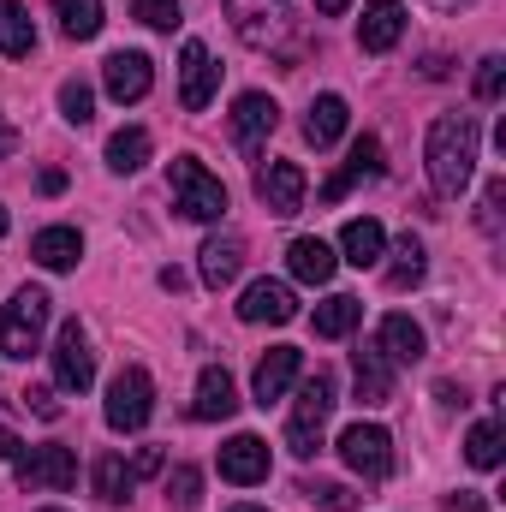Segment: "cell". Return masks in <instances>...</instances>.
Listing matches in <instances>:
<instances>
[{"label":"cell","instance_id":"obj_1","mask_svg":"<svg viewBox=\"0 0 506 512\" xmlns=\"http://www.w3.org/2000/svg\"><path fill=\"white\" fill-rule=\"evenodd\" d=\"M477 114H441L429 126V143H423V161H429V185L435 197H459L471 179H477Z\"/></svg>","mask_w":506,"mask_h":512},{"label":"cell","instance_id":"obj_2","mask_svg":"<svg viewBox=\"0 0 506 512\" xmlns=\"http://www.w3.org/2000/svg\"><path fill=\"white\" fill-rule=\"evenodd\" d=\"M167 191H173V209H179L185 221H221V215H227V185H221L197 155H173Z\"/></svg>","mask_w":506,"mask_h":512},{"label":"cell","instance_id":"obj_3","mask_svg":"<svg viewBox=\"0 0 506 512\" xmlns=\"http://www.w3.org/2000/svg\"><path fill=\"white\" fill-rule=\"evenodd\" d=\"M328 417H334V376L316 370V376H304L298 405H292V417H286V447H292V459H310V453L322 447Z\"/></svg>","mask_w":506,"mask_h":512},{"label":"cell","instance_id":"obj_4","mask_svg":"<svg viewBox=\"0 0 506 512\" xmlns=\"http://www.w3.org/2000/svg\"><path fill=\"white\" fill-rule=\"evenodd\" d=\"M48 310H54V298L42 292V286H24L12 304H0V352L6 358H30L36 346H42V328H48Z\"/></svg>","mask_w":506,"mask_h":512},{"label":"cell","instance_id":"obj_5","mask_svg":"<svg viewBox=\"0 0 506 512\" xmlns=\"http://www.w3.org/2000/svg\"><path fill=\"white\" fill-rule=\"evenodd\" d=\"M12 477H18V489H30V495H66L72 483H78V453L72 447H18L12 453Z\"/></svg>","mask_w":506,"mask_h":512},{"label":"cell","instance_id":"obj_6","mask_svg":"<svg viewBox=\"0 0 506 512\" xmlns=\"http://www.w3.org/2000/svg\"><path fill=\"white\" fill-rule=\"evenodd\" d=\"M102 417H108L114 435H137V429L155 417V382H149L143 364H126V370L108 382V405H102Z\"/></svg>","mask_w":506,"mask_h":512},{"label":"cell","instance_id":"obj_7","mask_svg":"<svg viewBox=\"0 0 506 512\" xmlns=\"http://www.w3.org/2000/svg\"><path fill=\"white\" fill-rule=\"evenodd\" d=\"M227 18L239 42L251 48H286L292 42V6L286 0H227Z\"/></svg>","mask_w":506,"mask_h":512},{"label":"cell","instance_id":"obj_8","mask_svg":"<svg viewBox=\"0 0 506 512\" xmlns=\"http://www.w3.org/2000/svg\"><path fill=\"white\" fill-rule=\"evenodd\" d=\"M90 382H96L90 334H84V322H60V334H54V387L60 393H90Z\"/></svg>","mask_w":506,"mask_h":512},{"label":"cell","instance_id":"obj_9","mask_svg":"<svg viewBox=\"0 0 506 512\" xmlns=\"http://www.w3.org/2000/svg\"><path fill=\"white\" fill-rule=\"evenodd\" d=\"M340 459H346V471H358L364 483H381V477L393 471V441H387L381 423H352V429H340Z\"/></svg>","mask_w":506,"mask_h":512},{"label":"cell","instance_id":"obj_10","mask_svg":"<svg viewBox=\"0 0 506 512\" xmlns=\"http://www.w3.org/2000/svg\"><path fill=\"white\" fill-rule=\"evenodd\" d=\"M381 167H387V161H381V137H376V131L352 137V149H346L340 173H334V179H328V185L316 191V203H346V197H352V191H358L364 179H381Z\"/></svg>","mask_w":506,"mask_h":512},{"label":"cell","instance_id":"obj_11","mask_svg":"<svg viewBox=\"0 0 506 512\" xmlns=\"http://www.w3.org/2000/svg\"><path fill=\"white\" fill-rule=\"evenodd\" d=\"M215 90H221V66H215V54L191 36V42L179 48V102H185V114H203V108L215 102Z\"/></svg>","mask_w":506,"mask_h":512},{"label":"cell","instance_id":"obj_12","mask_svg":"<svg viewBox=\"0 0 506 512\" xmlns=\"http://www.w3.org/2000/svg\"><path fill=\"white\" fill-rule=\"evenodd\" d=\"M256 197H262V209H268L274 221H292V215L304 209V167H298V161H268V167L256 173Z\"/></svg>","mask_w":506,"mask_h":512},{"label":"cell","instance_id":"obj_13","mask_svg":"<svg viewBox=\"0 0 506 512\" xmlns=\"http://www.w3.org/2000/svg\"><path fill=\"white\" fill-rule=\"evenodd\" d=\"M149 84H155V66H149V54H137V48H120V54H108L102 60V90L126 108V102H143L149 96Z\"/></svg>","mask_w":506,"mask_h":512},{"label":"cell","instance_id":"obj_14","mask_svg":"<svg viewBox=\"0 0 506 512\" xmlns=\"http://www.w3.org/2000/svg\"><path fill=\"white\" fill-rule=\"evenodd\" d=\"M304 376V352L298 346H268L262 358H256V376H251V393L256 405H274V399H286V387Z\"/></svg>","mask_w":506,"mask_h":512},{"label":"cell","instance_id":"obj_15","mask_svg":"<svg viewBox=\"0 0 506 512\" xmlns=\"http://www.w3.org/2000/svg\"><path fill=\"white\" fill-rule=\"evenodd\" d=\"M292 316H298V292H292L286 280H251L245 298H239V322H268V328H280V322H292Z\"/></svg>","mask_w":506,"mask_h":512},{"label":"cell","instance_id":"obj_16","mask_svg":"<svg viewBox=\"0 0 506 512\" xmlns=\"http://www.w3.org/2000/svg\"><path fill=\"white\" fill-rule=\"evenodd\" d=\"M239 268H245V239H239V233H215V239H203V251H197V274H203L209 292H227V286L239 280Z\"/></svg>","mask_w":506,"mask_h":512},{"label":"cell","instance_id":"obj_17","mask_svg":"<svg viewBox=\"0 0 506 512\" xmlns=\"http://www.w3.org/2000/svg\"><path fill=\"white\" fill-rule=\"evenodd\" d=\"M221 477L239 483V489L268 483V441H262V435H233V441L221 447Z\"/></svg>","mask_w":506,"mask_h":512},{"label":"cell","instance_id":"obj_18","mask_svg":"<svg viewBox=\"0 0 506 512\" xmlns=\"http://www.w3.org/2000/svg\"><path fill=\"white\" fill-rule=\"evenodd\" d=\"M239 411V387H233V376L221 370V364H209L203 376H197V399H191V417L197 423H227Z\"/></svg>","mask_w":506,"mask_h":512},{"label":"cell","instance_id":"obj_19","mask_svg":"<svg viewBox=\"0 0 506 512\" xmlns=\"http://www.w3.org/2000/svg\"><path fill=\"white\" fill-rule=\"evenodd\" d=\"M399 36H405V6L399 0H370L364 18H358V48L364 54H387Z\"/></svg>","mask_w":506,"mask_h":512},{"label":"cell","instance_id":"obj_20","mask_svg":"<svg viewBox=\"0 0 506 512\" xmlns=\"http://www.w3.org/2000/svg\"><path fill=\"white\" fill-rule=\"evenodd\" d=\"M376 346H381V358L387 364H423V352H429V340H423V328L411 322V316H381V328H376Z\"/></svg>","mask_w":506,"mask_h":512},{"label":"cell","instance_id":"obj_21","mask_svg":"<svg viewBox=\"0 0 506 512\" xmlns=\"http://www.w3.org/2000/svg\"><path fill=\"white\" fill-rule=\"evenodd\" d=\"M274 126H280V108H274V96L251 90V96H239V102H233V137H239L245 149H256L262 137H274Z\"/></svg>","mask_w":506,"mask_h":512},{"label":"cell","instance_id":"obj_22","mask_svg":"<svg viewBox=\"0 0 506 512\" xmlns=\"http://www.w3.org/2000/svg\"><path fill=\"white\" fill-rule=\"evenodd\" d=\"M286 268H292V280H304V286H328L334 268H340V256H334V245H322V239H292V245H286Z\"/></svg>","mask_w":506,"mask_h":512},{"label":"cell","instance_id":"obj_23","mask_svg":"<svg viewBox=\"0 0 506 512\" xmlns=\"http://www.w3.org/2000/svg\"><path fill=\"white\" fill-rule=\"evenodd\" d=\"M30 256H36L48 274H66V268H78V256H84V233H78V227H42V233L30 239Z\"/></svg>","mask_w":506,"mask_h":512},{"label":"cell","instance_id":"obj_24","mask_svg":"<svg viewBox=\"0 0 506 512\" xmlns=\"http://www.w3.org/2000/svg\"><path fill=\"white\" fill-rule=\"evenodd\" d=\"M346 120H352V108H346V96H316L310 102V114H304V137L316 143V149H334L340 137H346Z\"/></svg>","mask_w":506,"mask_h":512},{"label":"cell","instance_id":"obj_25","mask_svg":"<svg viewBox=\"0 0 506 512\" xmlns=\"http://www.w3.org/2000/svg\"><path fill=\"white\" fill-rule=\"evenodd\" d=\"M352 376H358V399L364 405H387L393 399V364L381 358V346H358L352 352Z\"/></svg>","mask_w":506,"mask_h":512},{"label":"cell","instance_id":"obj_26","mask_svg":"<svg viewBox=\"0 0 506 512\" xmlns=\"http://www.w3.org/2000/svg\"><path fill=\"white\" fill-rule=\"evenodd\" d=\"M54 18H60V36L66 42H96L102 36V0H54Z\"/></svg>","mask_w":506,"mask_h":512},{"label":"cell","instance_id":"obj_27","mask_svg":"<svg viewBox=\"0 0 506 512\" xmlns=\"http://www.w3.org/2000/svg\"><path fill=\"white\" fill-rule=\"evenodd\" d=\"M340 251H346V262L352 268H376L381 251H387V233H381V221H346V233H340Z\"/></svg>","mask_w":506,"mask_h":512},{"label":"cell","instance_id":"obj_28","mask_svg":"<svg viewBox=\"0 0 506 512\" xmlns=\"http://www.w3.org/2000/svg\"><path fill=\"white\" fill-rule=\"evenodd\" d=\"M358 322H364V298H352V292H334L328 304H316V334L322 340H346Z\"/></svg>","mask_w":506,"mask_h":512},{"label":"cell","instance_id":"obj_29","mask_svg":"<svg viewBox=\"0 0 506 512\" xmlns=\"http://www.w3.org/2000/svg\"><path fill=\"white\" fill-rule=\"evenodd\" d=\"M36 48V24H30V12L18 6V0H0V54L6 60H24Z\"/></svg>","mask_w":506,"mask_h":512},{"label":"cell","instance_id":"obj_30","mask_svg":"<svg viewBox=\"0 0 506 512\" xmlns=\"http://www.w3.org/2000/svg\"><path fill=\"white\" fill-rule=\"evenodd\" d=\"M131 489H137L131 465L120 453H102V459H96V495H102L108 507H120V501H131Z\"/></svg>","mask_w":506,"mask_h":512},{"label":"cell","instance_id":"obj_31","mask_svg":"<svg viewBox=\"0 0 506 512\" xmlns=\"http://www.w3.org/2000/svg\"><path fill=\"white\" fill-rule=\"evenodd\" d=\"M143 161H149V131L143 126H126V131L108 137V167L114 173H137Z\"/></svg>","mask_w":506,"mask_h":512},{"label":"cell","instance_id":"obj_32","mask_svg":"<svg viewBox=\"0 0 506 512\" xmlns=\"http://www.w3.org/2000/svg\"><path fill=\"white\" fill-rule=\"evenodd\" d=\"M423 268H429V256H423V245L405 233V239L393 245V262H387V286H393V292H405V286H417V280H423Z\"/></svg>","mask_w":506,"mask_h":512},{"label":"cell","instance_id":"obj_33","mask_svg":"<svg viewBox=\"0 0 506 512\" xmlns=\"http://www.w3.org/2000/svg\"><path fill=\"white\" fill-rule=\"evenodd\" d=\"M501 423H495V417H489V423H477V429H471V435H465V459H471V465H477V471H495V465H501Z\"/></svg>","mask_w":506,"mask_h":512},{"label":"cell","instance_id":"obj_34","mask_svg":"<svg viewBox=\"0 0 506 512\" xmlns=\"http://www.w3.org/2000/svg\"><path fill=\"white\" fill-rule=\"evenodd\" d=\"M60 120H66V126H90V120H96V90H90L84 78H66V84H60Z\"/></svg>","mask_w":506,"mask_h":512},{"label":"cell","instance_id":"obj_35","mask_svg":"<svg viewBox=\"0 0 506 512\" xmlns=\"http://www.w3.org/2000/svg\"><path fill=\"white\" fill-rule=\"evenodd\" d=\"M167 501L179 512H197L203 507V471H197V465H173V471H167Z\"/></svg>","mask_w":506,"mask_h":512},{"label":"cell","instance_id":"obj_36","mask_svg":"<svg viewBox=\"0 0 506 512\" xmlns=\"http://www.w3.org/2000/svg\"><path fill=\"white\" fill-rule=\"evenodd\" d=\"M304 501H316L322 512H358V495L340 483H304Z\"/></svg>","mask_w":506,"mask_h":512},{"label":"cell","instance_id":"obj_37","mask_svg":"<svg viewBox=\"0 0 506 512\" xmlns=\"http://www.w3.org/2000/svg\"><path fill=\"white\" fill-rule=\"evenodd\" d=\"M131 12L149 24V30H179L185 18H179V0H131Z\"/></svg>","mask_w":506,"mask_h":512},{"label":"cell","instance_id":"obj_38","mask_svg":"<svg viewBox=\"0 0 506 512\" xmlns=\"http://www.w3.org/2000/svg\"><path fill=\"white\" fill-rule=\"evenodd\" d=\"M501 90H506V60L489 54V60L477 66V96H483V102H501Z\"/></svg>","mask_w":506,"mask_h":512},{"label":"cell","instance_id":"obj_39","mask_svg":"<svg viewBox=\"0 0 506 512\" xmlns=\"http://www.w3.org/2000/svg\"><path fill=\"white\" fill-rule=\"evenodd\" d=\"M18 405H24V411H36L42 423H60V399H54V387H24V393H18Z\"/></svg>","mask_w":506,"mask_h":512},{"label":"cell","instance_id":"obj_40","mask_svg":"<svg viewBox=\"0 0 506 512\" xmlns=\"http://www.w3.org/2000/svg\"><path fill=\"white\" fill-rule=\"evenodd\" d=\"M501 203H506V179H489V191H483V227L489 233L501 227Z\"/></svg>","mask_w":506,"mask_h":512},{"label":"cell","instance_id":"obj_41","mask_svg":"<svg viewBox=\"0 0 506 512\" xmlns=\"http://www.w3.org/2000/svg\"><path fill=\"white\" fill-rule=\"evenodd\" d=\"M161 465H167V459H161V447H137V459H131V477L143 483V477H155Z\"/></svg>","mask_w":506,"mask_h":512},{"label":"cell","instance_id":"obj_42","mask_svg":"<svg viewBox=\"0 0 506 512\" xmlns=\"http://www.w3.org/2000/svg\"><path fill=\"white\" fill-rule=\"evenodd\" d=\"M447 512H489V501L477 489H459V495H447Z\"/></svg>","mask_w":506,"mask_h":512},{"label":"cell","instance_id":"obj_43","mask_svg":"<svg viewBox=\"0 0 506 512\" xmlns=\"http://www.w3.org/2000/svg\"><path fill=\"white\" fill-rule=\"evenodd\" d=\"M36 185H42V197H60V191H66V173H60V167H42Z\"/></svg>","mask_w":506,"mask_h":512},{"label":"cell","instance_id":"obj_44","mask_svg":"<svg viewBox=\"0 0 506 512\" xmlns=\"http://www.w3.org/2000/svg\"><path fill=\"white\" fill-rule=\"evenodd\" d=\"M12 149H18V131H12V120H6V114H0V161H6V155H12Z\"/></svg>","mask_w":506,"mask_h":512},{"label":"cell","instance_id":"obj_45","mask_svg":"<svg viewBox=\"0 0 506 512\" xmlns=\"http://www.w3.org/2000/svg\"><path fill=\"white\" fill-rule=\"evenodd\" d=\"M346 6H352V0H316V12H322V18H340Z\"/></svg>","mask_w":506,"mask_h":512},{"label":"cell","instance_id":"obj_46","mask_svg":"<svg viewBox=\"0 0 506 512\" xmlns=\"http://www.w3.org/2000/svg\"><path fill=\"white\" fill-rule=\"evenodd\" d=\"M12 453H18V441H12V429L0 423V459H12Z\"/></svg>","mask_w":506,"mask_h":512},{"label":"cell","instance_id":"obj_47","mask_svg":"<svg viewBox=\"0 0 506 512\" xmlns=\"http://www.w3.org/2000/svg\"><path fill=\"white\" fill-rule=\"evenodd\" d=\"M227 512H268V507H251V501H239V507H227Z\"/></svg>","mask_w":506,"mask_h":512},{"label":"cell","instance_id":"obj_48","mask_svg":"<svg viewBox=\"0 0 506 512\" xmlns=\"http://www.w3.org/2000/svg\"><path fill=\"white\" fill-rule=\"evenodd\" d=\"M0 239H6V209H0Z\"/></svg>","mask_w":506,"mask_h":512},{"label":"cell","instance_id":"obj_49","mask_svg":"<svg viewBox=\"0 0 506 512\" xmlns=\"http://www.w3.org/2000/svg\"><path fill=\"white\" fill-rule=\"evenodd\" d=\"M42 512H60V507H42Z\"/></svg>","mask_w":506,"mask_h":512}]
</instances>
